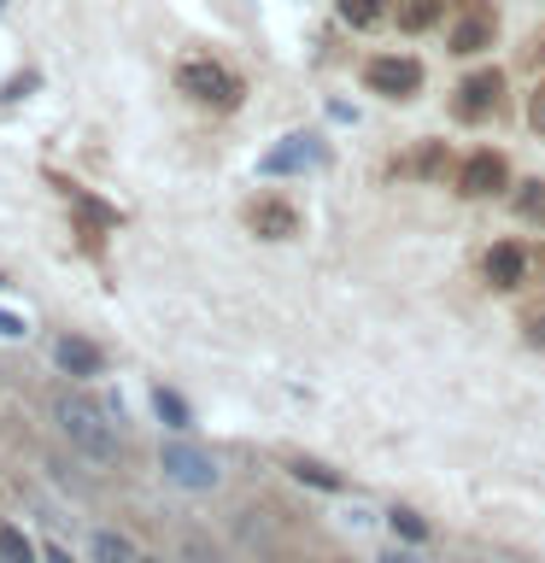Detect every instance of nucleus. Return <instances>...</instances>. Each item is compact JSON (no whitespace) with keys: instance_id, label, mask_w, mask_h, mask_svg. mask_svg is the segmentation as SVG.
Masks as SVG:
<instances>
[{"instance_id":"obj_1","label":"nucleus","mask_w":545,"mask_h":563,"mask_svg":"<svg viewBox=\"0 0 545 563\" xmlns=\"http://www.w3.org/2000/svg\"><path fill=\"white\" fill-rule=\"evenodd\" d=\"M47 411H53V429H59L70 446L88 457V464H118V457H123L118 422L105 417L88 394H77V387H59V394L47 399Z\"/></svg>"},{"instance_id":"obj_2","label":"nucleus","mask_w":545,"mask_h":563,"mask_svg":"<svg viewBox=\"0 0 545 563\" xmlns=\"http://www.w3.org/2000/svg\"><path fill=\"white\" fill-rule=\"evenodd\" d=\"M176 88H182L188 100L211 106V112H235V106H241V77H235V70H223L218 59L176 65Z\"/></svg>"},{"instance_id":"obj_3","label":"nucleus","mask_w":545,"mask_h":563,"mask_svg":"<svg viewBox=\"0 0 545 563\" xmlns=\"http://www.w3.org/2000/svg\"><path fill=\"white\" fill-rule=\"evenodd\" d=\"M364 82H369V95H381V100H411L422 88V59H411V53H376V59L364 65Z\"/></svg>"},{"instance_id":"obj_4","label":"nucleus","mask_w":545,"mask_h":563,"mask_svg":"<svg viewBox=\"0 0 545 563\" xmlns=\"http://www.w3.org/2000/svg\"><path fill=\"white\" fill-rule=\"evenodd\" d=\"M158 464H165V475L176 487H188V493H211L223 482L218 475V457L211 452H200V446H188V440H170L165 452H158Z\"/></svg>"},{"instance_id":"obj_5","label":"nucleus","mask_w":545,"mask_h":563,"mask_svg":"<svg viewBox=\"0 0 545 563\" xmlns=\"http://www.w3.org/2000/svg\"><path fill=\"white\" fill-rule=\"evenodd\" d=\"M504 188H510V158L504 153L481 147L457 165V194H464V200H492V194H504Z\"/></svg>"},{"instance_id":"obj_6","label":"nucleus","mask_w":545,"mask_h":563,"mask_svg":"<svg viewBox=\"0 0 545 563\" xmlns=\"http://www.w3.org/2000/svg\"><path fill=\"white\" fill-rule=\"evenodd\" d=\"M457 118H464V123H481V118H492V112H499V106H504V70H469V77L464 82H457Z\"/></svg>"},{"instance_id":"obj_7","label":"nucleus","mask_w":545,"mask_h":563,"mask_svg":"<svg viewBox=\"0 0 545 563\" xmlns=\"http://www.w3.org/2000/svg\"><path fill=\"white\" fill-rule=\"evenodd\" d=\"M323 158H329V147L316 135H288L281 147H270V153L258 158V170L264 176H299V170H316Z\"/></svg>"},{"instance_id":"obj_8","label":"nucleus","mask_w":545,"mask_h":563,"mask_svg":"<svg viewBox=\"0 0 545 563\" xmlns=\"http://www.w3.org/2000/svg\"><path fill=\"white\" fill-rule=\"evenodd\" d=\"M246 229H253L258 241H288V235H299V211L281 200V194H258V200L246 206Z\"/></svg>"},{"instance_id":"obj_9","label":"nucleus","mask_w":545,"mask_h":563,"mask_svg":"<svg viewBox=\"0 0 545 563\" xmlns=\"http://www.w3.org/2000/svg\"><path fill=\"white\" fill-rule=\"evenodd\" d=\"M481 271H487V282L499 294H510V288H522V282H527V271H534V253L516 246V241H499V246H487Z\"/></svg>"},{"instance_id":"obj_10","label":"nucleus","mask_w":545,"mask_h":563,"mask_svg":"<svg viewBox=\"0 0 545 563\" xmlns=\"http://www.w3.org/2000/svg\"><path fill=\"white\" fill-rule=\"evenodd\" d=\"M53 364H59V376H100L105 352L94 341H82V334H59L53 341Z\"/></svg>"},{"instance_id":"obj_11","label":"nucleus","mask_w":545,"mask_h":563,"mask_svg":"<svg viewBox=\"0 0 545 563\" xmlns=\"http://www.w3.org/2000/svg\"><path fill=\"white\" fill-rule=\"evenodd\" d=\"M492 35H499V18L481 12V7H469L452 24V53H481V47H492Z\"/></svg>"},{"instance_id":"obj_12","label":"nucleus","mask_w":545,"mask_h":563,"mask_svg":"<svg viewBox=\"0 0 545 563\" xmlns=\"http://www.w3.org/2000/svg\"><path fill=\"white\" fill-rule=\"evenodd\" d=\"M446 165H452V158H446V141H422V147L411 153V158H399V176H429V183H434V176H446Z\"/></svg>"},{"instance_id":"obj_13","label":"nucleus","mask_w":545,"mask_h":563,"mask_svg":"<svg viewBox=\"0 0 545 563\" xmlns=\"http://www.w3.org/2000/svg\"><path fill=\"white\" fill-rule=\"evenodd\" d=\"M88 558L94 563H141V552L123 534H112V528H94V534H88Z\"/></svg>"},{"instance_id":"obj_14","label":"nucleus","mask_w":545,"mask_h":563,"mask_svg":"<svg viewBox=\"0 0 545 563\" xmlns=\"http://www.w3.org/2000/svg\"><path fill=\"white\" fill-rule=\"evenodd\" d=\"M153 411H158V422L165 429H193V417H188V405H182V394H170V387H153Z\"/></svg>"},{"instance_id":"obj_15","label":"nucleus","mask_w":545,"mask_h":563,"mask_svg":"<svg viewBox=\"0 0 545 563\" xmlns=\"http://www.w3.org/2000/svg\"><path fill=\"white\" fill-rule=\"evenodd\" d=\"M440 12H446V0H404V7H399V30L416 35V30H429Z\"/></svg>"},{"instance_id":"obj_16","label":"nucleus","mask_w":545,"mask_h":563,"mask_svg":"<svg viewBox=\"0 0 545 563\" xmlns=\"http://www.w3.org/2000/svg\"><path fill=\"white\" fill-rule=\"evenodd\" d=\"M0 563H42V558H35V545L24 540V528L0 522Z\"/></svg>"},{"instance_id":"obj_17","label":"nucleus","mask_w":545,"mask_h":563,"mask_svg":"<svg viewBox=\"0 0 545 563\" xmlns=\"http://www.w3.org/2000/svg\"><path fill=\"white\" fill-rule=\"evenodd\" d=\"M341 18L352 30H369V24H381V18H387V0H341Z\"/></svg>"},{"instance_id":"obj_18","label":"nucleus","mask_w":545,"mask_h":563,"mask_svg":"<svg viewBox=\"0 0 545 563\" xmlns=\"http://www.w3.org/2000/svg\"><path fill=\"white\" fill-rule=\"evenodd\" d=\"M516 218L522 223H545V183H522L516 188Z\"/></svg>"},{"instance_id":"obj_19","label":"nucleus","mask_w":545,"mask_h":563,"mask_svg":"<svg viewBox=\"0 0 545 563\" xmlns=\"http://www.w3.org/2000/svg\"><path fill=\"white\" fill-rule=\"evenodd\" d=\"M293 475H299V482H311V487H323V493H334V487H341V475H334L329 464H316V457H293V464H288Z\"/></svg>"},{"instance_id":"obj_20","label":"nucleus","mask_w":545,"mask_h":563,"mask_svg":"<svg viewBox=\"0 0 545 563\" xmlns=\"http://www.w3.org/2000/svg\"><path fill=\"white\" fill-rule=\"evenodd\" d=\"M182 558H188V563H223V552H218V545H211L205 534H193V528L182 534Z\"/></svg>"},{"instance_id":"obj_21","label":"nucleus","mask_w":545,"mask_h":563,"mask_svg":"<svg viewBox=\"0 0 545 563\" xmlns=\"http://www.w3.org/2000/svg\"><path fill=\"white\" fill-rule=\"evenodd\" d=\"M387 522H393V534H404V540H429V522H422L416 510H393Z\"/></svg>"},{"instance_id":"obj_22","label":"nucleus","mask_w":545,"mask_h":563,"mask_svg":"<svg viewBox=\"0 0 545 563\" xmlns=\"http://www.w3.org/2000/svg\"><path fill=\"white\" fill-rule=\"evenodd\" d=\"M527 118H534V130L545 135V88H534V106H527Z\"/></svg>"},{"instance_id":"obj_23","label":"nucleus","mask_w":545,"mask_h":563,"mask_svg":"<svg viewBox=\"0 0 545 563\" xmlns=\"http://www.w3.org/2000/svg\"><path fill=\"white\" fill-rule=\"evenodd\" d=\"M522 329H527V341H534V346H545V317H527Z\"/></svg>"},{"instance_id":"obj_24","label":"nucleus","mask_w":545,"mask_h":563,"mask_svg":"<svg viewBox=\"0 0 545 563\" xmlns=\"http://www.w3.org/2000/svg\"><path fill=\"white\" fill-rule=\"evenodd\" d=\"M0 334H12V341H18V334H24V317H0Z\"/></svg>"},{"instance_id":"obj_25","label":"nucleus","mask_w":545,"mask_h":563,"mask_svg":"<svg viewBox=\"0 0 545 563\" xmlns=\"http://www.w3.org/2000/svg\"><path fill=\"white\" fill-rule=\"evenodd\" d=\"M47 563H77V558H70L65 545H47Z\"/></svg>"},{"instance_id":"obj_26","label":"nucleus","mask_w":545,"mask_h":563,"mask_svg":"<svg viewBox=\"0 0 545 563\" xmlns=\"http://www.w3.org/2000/svg\"><path fill=\"white\" fill-rule=\"evenodd\" d=\"M381 563H416V558H411V552H387Z\"/></svg>"},{"instance_id":"obj_27","label":"nucleus","mask_w":545,"mask_h":563,"mask_svg":"<svg viewBox=\"0 0 545 563\" xmlns=\"http://www.w3.org/2000/svg\"><path fill=\"white\" fill-rule=\"evenodd\" d=\"M534 271H540V282H545V246H540V253H534Z\"/></svg>"},{"instance_id":"obj_28","label":"nucleus","mask_w":545,"mask_h":563,"mask_svg":"<svg viewBox=\"0 0 545 563\" xmlns=\"http://www.w3.org/2000/svg\"><path fill=\"white\" fill-rule=\"evenodd\" d=\"M141 563H158V558H141Z\"/></svg>"},{"instance_id":"obj_29","label":"nucleus","mask_w":545,"mask_h":563,"mask_svg":"<svg viewBox=\"0 0 545 563\" xmlns=\"http://www.w3.org/2000/svg\"><path fill=\"white\" fill-rule=\"evenodd\" d=\"M0 288H7V276H0Z\"/></svg>"},{"instance_id":"obj_30","label":"nucleus","mask_w":545,"mask_h":563,"mask_svg":"<svg viewBox=\"0 0 545 563\" xmlns=\"http://www.w3.org/2000/svg\"><path fill=\"white\" fill-rule=\"evenodd\" d=\"M540 53H545V47H540Z\"/></svg>"}]
</instances>
